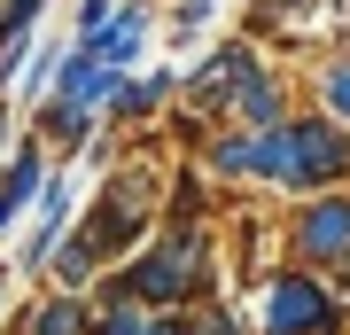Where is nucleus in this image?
I'll list each match as a JSON object with an SVG mask.
<instances>
[{"label": "nucleus", "mask_w": 350, "mask_h": 335, "mask_svg": "<svg viewBox=\"0 0 350 335\" xmlns=\"http://www.w3.org/2000/svg\"><path fill=\"white\" fill-rule=\"evenodd\" d=\"M342 164L350 156H342V133H335V125H288V133L257 140V172H273L288 187H319V179H335Z\"/></svg>", "instance_id": "obj_1"}, {"label": "nucleus", "mask_w": 350, "mask_h": 335, "mask_svg": "<svg viewBox=\"0 0 350 335\" xmlns=\"http://www.w3.org/2000/svg\"><path fill=\"white\" fill-rule=\"evenodd\" d=\"M265 320H273V335H327L335 312H327V297H319L312 281H280L273 304H265Z\"/></svg>", "instance_id": "obj_2"}, {"label": "nucleus", "mask_w": 350, "mask_h": 335, "mask_svg": "<svg viewBox=\"0 0 350 335\" xmlns=\"http://www.w3.org/2000/svg\"><path fill=\"white\" fill-rule=\"evenodd\" d=\"M195 273H202V265H195V234H179L172 249H156V258L140 265V281H133V288H140L148 304H172V297H179V288H187Z\"/></svg>", "instance_id": "obj_3"}, {"label": "nucleus", "mask_w": 350, "mask_h": 335, "mask_svg": "<svg viewBox=\"0 0 350 335\" xmlns=\"http://www.w3.org/2000/svg\"><path fill=\"white\" fill-rule=\"evenodd\" d=\"M117 86H125V78H117V62H101L94 47L63 62V101H78V110H101V101H117Z\"/></svg>", "instance_id": "obj_4"}, {"label": "nucleus", "mask_w": 350, "mask_h": 335, "mask_svg": "<svg viewBox=\"0 0 350 335\" xmlns=\"http://www.w3.org/2000/svg\"><path fill=\"white\" fill-rule=\"evenodd\" d=\"M296 242L312 249V258H350V203H312L304 211V226H296Z\"/></svg>", "instance_id": "obj_5"}, {"label": "nucleus", "mask_w": 350, "mask_h": 335, "mask_svg": "<svg viewBox=\"0 0 350 335\" xmlns=\"http://www.w3.org/2000/svg\"><path fill=\"white\" fill-rule=\"evenodd\" d=\"M140 39H148V16H140V8H109V24H101L86 47H94L101 62H117V71H125V62L140 55Z\"/></svg>", "instance_id": "obj_6"}, {"label": "nucleus", "mask_w": 350, "mask_h": 335, "mask_svg": "<svg viewBox=\"0 0 350 335\" xmlns=\"http://www.w3.org/2000/svg\"><path fill=\"white\" fill-rule=\"evenodd\" d=\"M31 16H39V0H8V16H0V71H16V62H24Z\"/></svg>", "instance_id": "obj_7"}, {"label": "nucleus", "mask_w": 350, "mask_h": 335, "mask_svg": "<svg viewBox=\"0 0 350 335\" xmlns=\"http://www.w3.org/2000/svg\"><path fill=\"white\" fill-rule=\"evenodd\" d=\"M234 101H241V117H250V125H280V94H273V78H257V71H250Z\"/></svg>", "instance_id": "obj_8"}, {"label": "nucleus", "mask_w": 350, "mask_h": 335, "mask_svg": "<svg viewBox=\"0 0 350 335\" xmlns=\"http://www.w3.org/2000/svg\"><path fill=\"white\" fill-rule=\"evenodd\" d=\"M63 211H70V195H63V187H47V219H39V234H31V249H24L31 265L55 249V234H63Z\"/></svg>", "instance_id": "obj_9"}, {"label": "nucleus", "mask_w": 350, "mask_h": 335, "mask_svg": "<svg viewBox=\"0 0 350 335\" xmlns=\"http://www.w3.org/2000/svg\"><path fill=\"white\" fill-rule=\"evenodd\" d=\"M31 187H39V156H24V164L8 172V187H0V226H8L16 211H24V195H31Z\"/></svg>", "instance_id": "obj_10"}, {"label": "nucleus", "mask_w": 350, "mask_h": 335, "mask_svg": "<svg viewBox=\"0 0 350 335\" xmlns=\"http://www.w3.org/2000/svg\"><path fill=\"white\" fill-rule=\"evenodd\" d=\"M211 164H218V172H257V140H218Z\"/></svg>", "instance_id": "obj_11"}, {"label": "nucleus", "mask_w": 350, "mask_h": 335, "mask_svg": "<svg viewBox=\"0 0 350 335\" xmlns=\"http://www.w3.org/2000/svg\"><path fill=\"white\" fill-rule=\"evenodd\" d=\"M86 320H78V304H47L39 312V335H78Z\"/></svg>", "instance_id": "obj_12"}, {"label": "nucleus", "mask_w": 350, "mask_h": 335, "mask_svg": "<svg viewBox=\"0 0 350 335\" xmlns=\"http://www.w3.org/2000/svg\"><path fill=\"white\" fill-rule=\"evenodd\" d=\"M101 335H148V320H140V312H133V304H117V312H109V320H101Z\"/></svg>", "instance_id": "obj_13"}, {"label": "nucleus", "mask_w": 350, "mask_h": 335, "mask_svg": "<svg viewBox=\"0 0 350 335\" xmlns=\"http://www.w3.org/2000/svg\"><path fill=\"white\" fill-rule=\"evenodd\" d=\"M101 24H109V0H86V8H78V32H86V39H94Z\"/></svg>", "instance_id": "obj_14"}, {"label": "nucleus", "mask_w": 350, "mask_h": 335, "mask_svg": "<svg viewBox=\"0 0 350 335\" xmlns=\"http://www.w3.org/2000/svg\"><path fill=\"white\" fill-rule=\"evenodd\" d=\"M327 101H335V110H350V71H335V78H327Z\"/></svg>", "instance_id": "obj_15"}, {"label": "nucleus", "mask_w": 350, "mask_h": 335, "mask_svg": "<svg viewBox=\"0 0 350 335\" xmlns=\"http://www.w3.org/2000/svg\"><path fill=\"white\" fill-rule=\"evenodd\" d=\"M202 335H234V320H211V327H202Z\"/></svg>", "instance_id": "obj_16"}, {"label": "nucleus", "mask_w": 350, "mask_h": 335, "mask_svg": "<svg viewBox=\"0 0 350 335\" xmlns=\"http://www.w3.org/2000/svg\"><path fill=\"white\" fill-rule=\"evenodd\" d=\"M156 335H187V327H156Z\"/></svg>", "instance_id": "obj_17"}]
</instances>
